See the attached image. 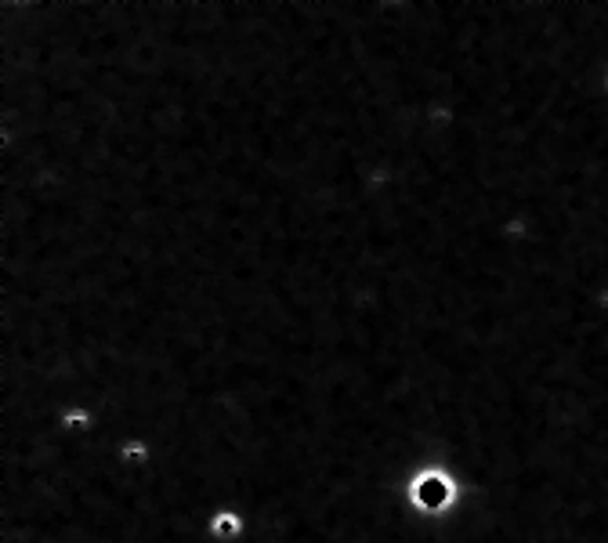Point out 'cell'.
Here are the masks:
<instances>
[{
  "label": "cell",
  "mask_w": 608,
  "mask_h": 543,
  "mask_svg": "<svg viewBox=\"0 0 608 543\" xmlns=\"http://www.w3.org/2000/svg\"><path fill=\"white\" fill-rule=\"evenodd\" d=\"M413 504L424 507V510H442V507H449L453 504V482L445 478L442 471H427L420 474L417 482H413Z\"/></svg>",
  "instance_id": "obj_1"
},
{
  "label": "cell",
  "mask_w": 608,
  "mask_h": 543,
  "mask_svg": "<svg viewBox=\"0 0 608 543\" xmlns=\"http://www.w3.org/2000/svg\"><path fill=\"white\" fill-rule=\"evenodd\" d=\"M211 529H214V536H221V540L239 536V533H243V518H239L235 510H217V515L211 518Z\"/></svg>",
  "instance_id": "obj_2"
}]
</instances>
